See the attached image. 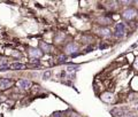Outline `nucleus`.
<instances>
[{
	"label": "nucleus",
	"instance_id": "nucleus-1",
	"mask_svg": "<svg viewBox=\"0 0 138 117\" xmlns=\"http://www.w3.org/2000/svg\"><path fill=\"white\" fill-rule=\"evenodd\" d=\"M122 16H123L124 20L126 21H131L133 17L136 16V10L132 8H129V9H125V10L123 11V14H122Z\"/></svg>",
	"mask_w": 138,
	"mask_h": 117
},
{
	"label": "nucleus",
	"instance_id": "nucleus-2",
	"mask_svg": "<svg viewBox=\"0 0 138 117\" xmlns=\"http://www.w3.org/2000/svg\"><path fill=\"white\" fill-rule=\"evenodd\" d=\"M29 54L32 59H39V57H41V55H43V52H41L40 49H38V48H30Z\"/></svg>",
	"mask_w": 138,
	"mask_h": 117
},
{
	"label": "nucleus",
	"instance_id": "nucleus-3",
	"mask_svg": "<svg viewBox=\"0 0 138 117\" xmlns=\"http://www.w3.org/2000/svg\"><path fill=\"white\" fill-rule=\"evenodd\" d=\"M13 85V80L10 79H0V89H6Z\"/></svg>",
	"mask_w": 138,
	"mask_h": 117
},
{
	"label": "nucleus",
	"instance_id": "nucleus-4",
	"mask_svg": "<svg viewBox=\"0 0 138 117\" xmlns=\"http://www.w3.org/2000/svg\"><path fill=\"white\" fill-rule=\"evenodd\" d=\"M112 115L114 117H123L125 115V110L121 109V108H115L114 110H112Z\"/></svg>",
	"mask_w": 138,
	"mask_h": 117
},
{
	"label": "nucleus",
	"instance_id": "nucleus-5",
	"mask_svg": "<svg viewBox=\"0 0 138 117\" xmlns=\"http://www.w3.org/2000/svg\"><path fill=\"white\" fill-rule=\"evenodd\" d=\"M18 86L21 87L22 89H28L30 86H31V82L27 79H22L20 83H18Z\"/></svg>",
	"mask_w": 138,
	"mask_h": 117
},
{
	"label": "nucleus",
	"instance_id": "nucleus-6",
	"mask_svg": "<svg viewBox=\"0 0 138 117\" xmlns=\"http://www.w3.org/2000/svg\"><path fill=\"white\" fill-rule=\"evenodd\" d=\"M9 68L13 69V70H21V69H25V64L20 63V62H14L9 66Z\"/></svg>",
	"mask_w": 138,
	"mask_h": 117
},
{
	"label": "nucleus",
	"instance_id": "nucleus-7",
	"mask_svg": "<svg viewBox=\"0 0 138 117\" xmlns=\"http://www.w3.org/2000/svg\"><path fill=\"white\" fill-rule=\"evenodd\" d=\"M66 52L67 53H69V54H71V53H74V52H76L77 50V46L75 45V44H68V45L66 46Z\"/></svg>",
	"mask_w": 138,
	"mask_h": 117
},
{
	"label": "nucleus",
	"instance_id": "nucleus-8",
	"mask_svg": "<svg viewBox=\"0 0 138 117\" xmlns=\"http://www.w3.org/2000/svg\"><path fill=\"white\" fill-rule=\"evenodd\" d=\"M124 30H125V25L123 23H117L115 25V32H122V33H124Z\"/></svg>",
	"mask_w": 138,
	"mask_h": 117
},
{
	"label": "nucleus",
	"instance_id": "nucleus-9",
	"mask_svg": "<svg viewBox=\"0 0 138 117\" xmlns=\"http://www.w3.org/2000/svg\"><path fill=\"white\" fill-rule=\"evenodd\" d=\"M99 33H101V36L108 37V36H110V30L107 29V28H101V29L99 30Z\"/></svg>",
	"mask_w": 138,
	"mask_h": 117
},
{
	"label": "nucleus",
	"instance_id": "nucleus-10",
	"mask_svg": "<svg viewBox=\"0 0 138 117\" xmlns=\"http://www.w3.org/2000/svg\"><path fill=\"white\" fill-rule=\"evenodd\" d=\"M102 100L106 101V102H112V101H113V95H112V94H109V93L103 94V95H102Z\"/></svg>",
	"mask_w": 138,
	"mask_h": 117
},
{
	"label": "nucleus",
	"instance_id": "nucleus-11",
	"mask_svg": "<svg viewBox=\"0 0 138 117\" xmlns=\"http://www.w3.org/2000/svg\"><path fill=\"white\" fill-rule=\"evenodd\" d=\"M78 69H79V66H68L67 70H68L69 72H74V71L78 70Z\"/></svg>",
	"mask_w": 138,
	"mask_h": 117
},
{
	"label": "nucleus",
	"instance_id": "nucleus-12",
	"mask_svg": "<svg viewBox=\"0 0 138 117\" xmlns=\"http://www.w3.org/2000/svg\"><path fill=\"white\" fill-rule=\"evenodd\" d=\"M30 63L32 64V66H39L40 64V61H39V59H31V62Z\"/></svg>",
	"mask_w": 138,
	"mask_h": 117
},
{
	"label": "nucleus",
	"instance_id": "nucleus-13",
	"mask_svg": "<svg viewBox=\"0 0 138 117\" xmlns=\"http://www.w3.org/2000/svg\"><path fill=\"white\" fill-rule=\"evenodd\" d=\"M41 48H43L44 50H45L46 53H48L51 50V48H50V46L47 45V44H41Z\"/></svg>",
	"mask_w": 138,
	"mask_h": 117
},
{
	"label": "nucleus",
	"instance_id": "nucleus-14",
	"mask_svg": "<svg viewBox=\"0 0 138 117\" xmlns=\"http://www.w3.org/2000/svg\"><path fill=\"white\" fill-rule=\"evenodd\" d=\"M108 47H109V45H108L107 43H102L101 45H99V48H100V49H105V48H108Z\"/></svg>",
	"mask_w": 138,
	"mask_h": 117
},
{
	"label": "nucleus",
	"instance_id": "nucleus-15",
	"mask_svg": "<svg viewBox=\"0 0 138 117\" xmlns=\"http://www.w3.org/2000/svg\"><path fill=\"white\" fill-rule=\"evenodd\" d=\"M114 36L116 37V38H121V37H123V36H124V33H122V32H115Z\"/></svg>",
	"mask_w": 138,
	"mask_h": 117
},
{
	"label": "nucleus",
	"instance_id": "nucleus-16",
	"mask_svg": "<svg viewBox=\"0 0 138 117\" xmlns=\"http://www.w3.org/2000/svg\"><path fill=\"white\" fill-rule=\"evenodd\" d=\"M53 116H54V117H62V112L61 111H56V112L53 114Z\"/></svg>",
	"mask_w": 138,
	"mask_h": 117
},
{
	"label": "nucleus",
	"instance_id": "nucleus-17",
	"mask_svg": "<svg viewBox=\"0 0 138 117\" xmlns=\"http://www.w3.org/2000/svg\"><path fill=\"white\" fill-rule=\"evenodd\" d=\"M50 76H51V72H50V71H47V72L44 73L43 77H44V79H47V78H50Z\"/></svg>",
	"mask_w": 138,
	"mask_h": 117
},
{
	"label": "nucleus",
	"instance_id": "nucleus-18",
	"mask_svg": "<svg viewBox=\"0 0 138 117\" xmlns=\"http://www.w3.org/2000/svg\"><path fill=\"white\" fill-rule=\"evenodd\" d=\"M126 117H137V115L136 114H128V116Z\"/></svg>",
	"mask_w": 138,
	"mask_h": 117
}]
</instances>
